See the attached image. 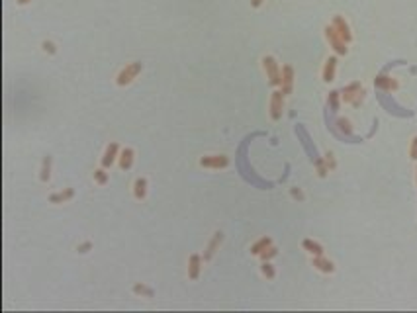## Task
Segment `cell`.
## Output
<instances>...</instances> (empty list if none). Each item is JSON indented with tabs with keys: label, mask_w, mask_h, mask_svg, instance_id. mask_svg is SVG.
Instances as JSON below:
<instances>
[{
	"label": "cell",
	"mask_w": 417,
	"mask_h": 313,
	"mask_svg": "<svg viewBox=\"0 0 417 313\" xmlns=\"http://www.w3.org/2000/svg\"><path fill=\"white\" fill-rule=\"evenodd\" d=\"M282 108H284V94L282 90H274L271 94V118L274 122L282 118Z\"/></svg>",
	"instance_id": "obj_5"
},
{
	"label": "cell",
	"mask_w": 417,
	"mask_h": 313,
	"mask_svg": "<svg viewBox=\"0 0 417 313\" xmlns=\"http://www.w3.org/2000/svg\"><path fill=\"white\" fill-rule=\"evenodd\" d=\"M335 73H337V57H329L325 61V67H323V80L325 82H333L335 80Z\"/></svg>",
	"instance_id": "obj_13"
},
{
	"label": "cell",
	"mask_w": 417,
	"mask_h": 313,
	"mask_svg": "<svg viewBox=\"0 0 417 313\" xmlns=\"http://www.w3.org/2000/svg\"><path fill=\"white\" fill-rule=\"evenodd\" d=\"M261 272H263V276H267L269 280H272V278L276 276V272H274V266H272L269 260H265V262H263V266H261Z\"/></svg>",
	"instance_id": "obj_23"
},
{
	"label": "cell",
	"mask_w": 417,
	"mask_h": 313,
	"mask_svg": "<svg viewBox=\"0 0 417 313\" xmlns=\"http://www.w3.org/2000/svg\"><path fill=\"white\" fill-rule=\"evenodd\" d=\"M141 71H143V65H141L139 61L129 63V65H126V67L118 73V76H116V84H118V86H127V84H131Z\"/></svg>",
	"instance_id": "obj_1"
},
{
	"label": "cell",
	"mask_w": 417,
	"mask_h": 313,
	"mask_svg": "<svg viewBox=\"0 0 417 313\" xmlns=\"http://www.w3.org/2000/svg\"><path fill=\"white\" fill-rule=\"evenodd\" d=\"M263 2H265V0H251V6H253V8H259Z\"/></svg>",
	"instance_id": "obj_29"
},
{
	"label": "cell",
	"mask_w": 417,
	"mask_h": 313,
	"mask_svg": "<svg viewBox=\"0 0 417 313\" xmlns=\"http://www.w3.org/2000/svg\"><path fill=\"white\" fill-rule=\"evenodd\" d=\"M221 241H223V233H221V231H216L214 237H212V241H210V245H208V249H206V253H204V260H210V258L214 257V253L218 251V247L221 245Z\"/></svg>",
	"instance_id": "obj_14"
},
{
	"label": "cell",
	"mask_w": 417,
	"mask_h": 313,
	"mask_svg": "<svg viewBox=\"0 0 417 313\" xmlns=\"http://www.w3.org/2000/svg\"><path fill=\"white\" fill-rule=\"evenodd\" d=\"M339 98H341V92L339 90H331L329 92V106H331V110H339Z\"/></svg>",
	"instance_id": "obj_22"
},
{
	"label": "cell",
	"mask_w": 417,
	"mask_h": 313,
	"mask_svg": "<svg viewBox=\"0 0 417 313\" xmlns=\"http://www.w3.org/2000/svg\"><path fill=\"white\" fill-rule=\"evenodd\" d=\"M415 180H417V174H415Z\"/></svg>",
	"instance_id": "obj_31"
},
{
	"label": "cell",
	"mask_w": 417,
	"mask_h": 313,
	"mask_svg": "<svg viewBox=\"0 0 417 313\" xmlns=\"http://www.w3.org/2000/svg\"><path fill=\"white\" fill-rule=\"evenodd\" d=\"M133 292H135V294L147 295V297H153V290H149V288H145L143 284H135V286H133Z\"/></svg>",
	"instance_id": "obj_25"
},
{
	"label": "cell",
	"mask_w": 417,
	"mask_h": 313,
	"mask_svg": "<svg viewBox=\"0 0 417 313\" xmlns=\"http://www.w3.org/2000/svg\"><path fill=\"white\" fill-rule=\"evenodd\" d=\"M271 245H272L271 237H261V239L257 241V243H253V245H251V255H257V257H259V255H261L265 249H269Z\"/></svg>",
	"instance_id": "obj_19"
},
{
	"label": "cell",
	"mask_w": 417,
	"mask_h": 313,
	"mask_svg": "<svg viewBox=\"0 0 417 313\" xmlns=\"http://www.w3.org/2000/svg\"><path fill=\"white\" fill-rule=\"evenodd\" d=\"M51 163H53V159L47 155V157H43V163H41V172H39V178H41V182H49L51 180Z\"/></svg>",
	"instance_id": "obj_17"
},
{
	"label": "cell",
	"mask_w": 417,
	"mask_h": 313,
	"mask_svg": "<svg viewBox=\"0 0 417 313\" xmlns=\"http://www.w3.org/2000/svg\"><path fill=\"white\" fill-rule=\"evenodd\" d=\"M409 157H411L413 161H417V137L411 139V145H409Z\"/></svg>",
	"instance_id": "obj_27"
},
{
	"label": "cell",
	"mask_w": 417,
	"mask_h": 313,
	"mask_svg": "<svg viewBox=\"0 0 417 313\" xmlns=\"http://www.w3.org/2000/svg\"><path fill=\"white\" fill-rule=\"evenodd\" d=\"M323 32H325L327 41H329V45L333 47V51H335L337 55H347V41L335 32V28H333V26H327Z\"/></svg>",
	"instance_id": "obj_4"
},
{
	"label": "cell",
	"mask_w": 417,
	"mask_h": 313,
	"mask_svg": "<svg viewBox=\"0 0 417 313\" xmlns=\"http://www.w3.org/2000/svg\"><path fill=\"white\" fill-rule=\"evenodd\" d=\"M280 90H282L284 96L292 94V90H294V69H292L290 65H284V67H282V82H280Z\"/></svg>",
	"instance_id": "obj_7"
},
{
	"label": "cell",
	"mask_w": 417,
	"mask_h": 313,
	"mask_svg": "<svg viewBox=\"0 0 417 313\" xmlns=\"http://www.w3.org/2000/svg\"><path fill=\"white\" fill-rule=\"evenodd\" d=\"M376 86L378 88H384V90H396L398 88V82L390 76H378L376 78Z\"/></svg>",
	"instance_id": "obj_20"
},
{
	"label": "cell",
	"mask_w": 417,
	"mask_h": 313,
	"mask_svg": "<svg viewBox=\"0 0 417 313\" xmlns=\"http://www.w3.org/2000/svg\"><path fill=\"white\" fill-rule=\"evenodd\" d=\"M364 94L366 92L363 90L361 82H351V84H347L343 90H341V98H343L345 102L353 104V106H359L364 100Z\"/></svg>",
	"instance_id": "obj_3"
},
{
	"label": "cell",
	"mask_w": 417,
	"mask_h": 313,
	"mask_svg": "<svg viewBox=\"0 0 417 313\" xmlns=\"http://www.w3.org/2000/svg\"><path fill=\"white\" fill-rule=\"evenodd\" d=\"M94 180H96L100 186L108 184V172H106V168H104V166L94 170Z\"/></svg>",
	"instance_id": "obj_21"
},
{
	"label": "cell",
	"mask_w": 417,
	"mask_h": 313,
	"mask_svg": "<svg viewBox=\"0 0 417 313\" xmlns=\"http://www.w3.org/2000/svg\"><path fill=\"white\" fill-rule=\"evenodd\" d=\"M311 264H313V268H317V270H319V272H323V274H331V272H335V264H333L331 260H327L323 255L313 257Z\"/></svg>",
	"instance_id": "obj_11"
},
{
	"label": "cell",
	"mask_w": 417,
	"mask_h": 313,
	"mask_svg": "<svg viewBox=\"0 0 417 313\" xmlns=\"http://www.w3.org/2000/svg\"><path fill=\"white\" fill-rule=\"evenodd\" d=\"M302 247L308 251L309 255H313V257H319V255H323V247H321L319 243H315V241H311V239H304V241H302Z\"/></svg>",
	"instance_id": "obj_18"
},
{
	"label": "cell",
	"mask_w": 417,
	"mask_h": 313,
	"mask_svg": "<svg viewBox=\"0 0 417 313\" xmlns=\"http://www.w3.org/2000/svg\"><path fill=\"white\" fill-rule=\"evenodd\" d=\"M263 69L267 73V78H269L271 86H280V82H282V71H280V67H278V63H276L274 57L272 55L263 57Z\"/></svg>",
	"instance_id": "obj_2"
},
{
	"label": "cell",
	"mask_w": 417,
	"mask_h": 313,
	"mask_svg": "<svg viewBox=\"0 0 417 313\" xmlns=\"http://www.w3.org/2000/svg\"><path fill=\"white\" fill-rule=\"evenodd\" d=\"M333 28H335V32L339 34V36L343 37L347 43H351L353 41V34H351V28H349V24L345 22L343 16H335L333 18V24H331Z\"/></svg>",
	"instance_id": "obj_9"
},
{
	"label": "cell",
	"mask_w": 417,
	"mask_h": 313,
	"mask_svg": "<svg viewBox=\"0 0 417 313\" xmlns=\"http://www.w3.org/2000/svg\"><path fill=\"white\" fill-rule=\"evenodd\" d=\"M200 272H202V257L194 253L188 258V278L190 280H198Z\"/></svg>",
	"instance_id": "obj_10"
},
{
	"label": "cell",
	"mask_w": 417,
	"mask_h": 313,
	"mask_svg": "<svg viewBox=\"0 0 417 313\" xmlns=\"http://www.w3.org/2000/svg\"><path fill=\"white\" fill-rule=\"evenodd\" d=\"M118 157H120V145H118L116 141H112V143H108V147H106L104 155H102L100 165L104 166V168H110V166L114 165V161H116Z\"/></svg>",
	"instance_id": "obj_8"
},
{
	"label": "cell",
	"mask_w": 417,
	"mask_h": 313,
	"mask_svg": "<svg viewBox=\"0 0 417 313\" xmlns=\"http://www.w3.org/2000/svg\"><path fill=\"white\" fill-rule=\"evenodd\" d=\"M73 198H74L73 188H65V190H61V192H55V194H51V196H49V202L51 203H65V202H69V200H73Z\"/></svg>",
	"instance_id": "obj_15"
},
{
	"label": "cell",
	"mask_w": 417,
	"mask_h": 313,
	"mask_svg": "<svg viewBox=\"0 0 417 313\" xmlns=\"http://www.w3.org/2000/svg\"><path fill=\"white\" fill-rule=\"evenodd\" d=\"M133 157H135V151L131 147H126L122 153H120V157H118V165H120V168L122 170H129L131 168V165H133Z\"/></svg>",
	"instance_id": "obj_12"
},
{
	"label": "cell",
	"mask_w": 417,
	"mask_h": 313,
	"mask_svg": "<svg viewBox=\"0 0 417 313\" xmlns=\"http://www.w3.org/2000/svg\"><path fill=\"white\" fill-rule=\"evenodd\" d=\"M41 47H43V51H47V53H51V55H53L55 51H57V49H55V45L51 43V41H43V43H41Z\"/></svg>",
	"instance_id": "obj_28"
},
{
	"label": "cell",
	"mask_w": 417,
	"mask_h": 313,
	"mask_svg": "<svg viewBox=\"0 0 417 313\" xmlns=\"http://www.w3.org/2000/svg\"><path fill=\"white\" fill-rule=\"evenodd\" d=\"M229 165V159L225 155H208L200 159V166L204 168H225Z\"/></svg>",
	"instance_id": "obj_6"
},
{
	"label": "cell",
	"mask_w": 417,
	"mask_h": 313,
	"mask_svg": "<svg viewBox=\"0 0 417 313\" xmlns=\"http://www.w3.org/2000/svg\"><path fill=\"white\" fill-rule=\"evenodd\" d=\"M276 255H278V249H276V247H272V245H271V247H269V249H265V251H263V253H261L259 257H261V260L265 262V260H271V258H274Z\"/></svg>",
	"instance_id": "obj_24"
},
{
	"label": "cell",
	"mask_w": 417,
	"mask_h": 313,
	"mask_svg": "<svg viewBox=\"0 0 417 313\" xmlns=\"http://www.w3.org/2000/svg\"><path fill=\"white\" fill-rule=\"evenodd\" d=\"M337 126H339V129L345 131V133H351V131H353V128H351V122H349L347 118H341V120L337 122Z\"/></svg>",
	"instance_id": "obj_26"
},
{
	"label": "cell",
	"mask_w": 417,
	"mask_h": 313,
	"mask_svg": "<svg viewBox=\"0 0 417 313\" xmlns=\"http://www.w3.org/2000/svg\"><path fill=\"white\" fill-rule=\"evenodd\" d=\"M133 196L137 198V200H145L147 196V180L145 178H135V182H133Z\"/></svg>",
	"instance_id": "obj_16"
},
{
	"label": "cell",
	"mask_w": 417,
	"mask_h": 313,
	"mask_svg": "<svg viewBox=\"0 0 417 313\" xmlns=\"http://www.w3.org/2000/svg\"><path fill=\"white\" fill-rule=\"evenodd\" d=\"M30 2H32V0H18V4H22V6H24V4H30Z\"/></svg>",
	"instance_id": "obj_30"
}]
</instances>
